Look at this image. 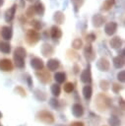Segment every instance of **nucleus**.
Instances as JSON below:
<instances>
[{"mask_svg":"<svg viewBox=\"0 0 125 126\" xmlns=\"http://www.w3.org/2000/svg\"><path fill=\"white\" fill-rule=\"evenodd\" d=\"M26 50L24 47L22 46H19L15 49L14 51V60L16 62V65L17 67L19 68H23L25 66V62H24V59L26 57Z\"/></svg>","mask_w":125,"mask_h":126,"instance_id":"1","label":"nucleus"},{"mask_svg":"<svg viewBox=\"0 0 125 126\" xmlns=\"http://www.w3.org/2000/svg\"><path fill=\"white\" fill-rule=\"evenodd\" d=\"M40 38V34L34 31V30H29L26 34V39L29 44H34L36 43Z\"/></svg>","mask_w":125,"mask_h":126,"instance_id":"2","label":"nucleus"},{"mask_svg":"<svg viewBox=\"0 0 125 126\" xmlns=\"http://www.w3.org/2000/svg\"><path fill=\"white\" fill-rule=\"evenodd\" d=\"M116 30H117V24L115 22H109L104 27V32H105V33L107 35L114 34L115 32H116Z\"/></svg>","mask_w":125,"mask_h":126,"instance_id":"3","label":"nucleus"},{"mask_svg":"<svg viewBox=\"0 0 125 126\" xmlns=\"http://www.w3.org/2000/svg\"><path fill=\"white\" fill-rule=\"evenodd\" d=\"M1 35L5 40H10L12 38L13 35V32H12V28L8 27V26H4L1 29Z\"/></svg>","mask_w":125,"mask_h":126,"instance_id":"4","label":"nucleus"},{"mask_svg":"<svg viewBox=\"0 0 125 126\" xmlns=\"http://www.w3.org/2000/svg\"><path fill=\"white\" fill-rule=\"evenodd\" d=\"M16 8H17V5L14 4V5H12L11 8H9L6 11V13H5V20H6V22H11L14 19V16H15V13H16Z\"/></svg>","mask_w":125,"mask_h":126,"instance_id":"5","label":"nucleus"},{"mask_svg":"<svg viewBox=\"0 0 125 126\" xmlns=\"http://www.w3.org/2000/svg\"><path fill=\"white\" fill-rule=\"evenodd\" d=\"M13 69L12 62L9 59H2L0 60V70L3 71H11Z\"/></svg>","mask_w":125,"mask_h":126,"instance_id":"6","label":"nucleus"},{"mask_svg":"<svg viewBox=\"0 0 125 126\" xmlns=\"http://www.w3.org/2000/svg\"><path fill=\"white\" fill-rule=\"evenodd\" d=\"M31 65L35 70H41L43 68V62H42V60L40 58H37V57H34L33 59H31Z\"/></svg>","mask_w":125,"mask_h":126,"instance_id":"7","label":"nucleus"},{"mask_svg":"<svg viewBox=\"0 0 125 126\" xmlns=\"http://www.w3.org/2000/svg\"><path fill=\"white\" fill-rule=\"evenodd\" d=\"M103 23H104V18L100 14H96L93 17V24H94V27L99 28L103 25Z\"/></svg>","mask_w":125,"mask_h":126,"instance_id":"8","label":"nucleus"},{"mask_svg":"<svg viewBox=\"0 0 125 126\" xmlns=\"http://www.w3.org/2000/svg\"><path fill=\"white\" fill-rule=\"evenodd\" d=\"M50 34H51V37L54 38V39H58L62 36V32L60 30V28H58L57 26H53L50 30Z\"/></svg>","mask_w":125,"mask_h":126,"instance_id":"9","label":"nucleus"},{"mask_svg":"<svg viewBox=\"0 0 125 126\" xmlns=\"http://www.w3.org/2000/svg\"><path fill=\"white\" fill-rule=\"evenodd\" d=\"M53 51H54V49H53V47H52L51 45H49V44H47V43H44V44L42 45L41 52H42V54H43L44 56L51 55V54L53 53Z\"/></svg>","mask_w":125,"mask_h":126,"instance_id":"10","label":"nucleus"},{"mask_svg":"<svg viewBox=\"0 0 125 126\" xmlns=\"http://www.w3.org/2000/svg\"><path fill=\"white\" fill-rule=\"evenodd\" d=\"M97 67L101 70V71H107L108 68H109V63L106 59L104 58H101L99 59V61L97 62Z\"/></svg>","mask_w":125,"mask_h":126,"instance_id":"11","label":"nucleus"},{"mask_svg":"<svg viewBox=\"0 0 125 126\" xmlns=\"http://www.w3.org/2000/svg\"><path fill=\"white\" fill-rule=\"evenodd\" d=\"M81 80L84 83H90L91 82V72H90V68L86 69L83 71V73L81 74Z\"/></svg>","mask_w":125,"mask_h":126,"instance_id":"12","label":"nucleus"},{"mask_svg":"<svg viewBox=\"0 0 125 126\" xmlns=\"http://www.w3.org/2000/svg\"><path fill=\"white\" fill-rule=\"evenodd\" d=\"M110 45L112 48H119L122 45V39L119 36H114L110 40Z\"/></svg>","mask_w":125,"mask_h":126,"instance_id":"13","label":"nucleus"},{"mask_svg":"<svg viewBox=\"0 0 125 126\" xmlns=\"http://www.w3.org/2000/svg\"><path fill=\"white\" fill-rule=\"evenodd\" d=\"M59 67V61L56 59H50L47 62V68L50 71H55Z\"/></svg>","mask_w":125,"mask_h":126,"instance_id":"14","label":"nucleus"},{"mask_svg":"<svg viewBox=\"0 0 125 126\" xmlns=\"http://www.w3.org/2000/svg\"><path fill=\"white\" fill-rule=\"evenodd\" d=\"M0 51L3 53H10L11 51V45L10 43L6 42V41H1L0 42Z\"/></svg>","mask_w":125,"mask_h":126,"instance_id":"15","label":"nucleus"},{"mask_svg":"<svg viewBox=\"0 0 125 126\" xmlns=\"http://www.w3.org/2000/svg\"><path fill=\"white\" fill-rule=\"evenodd\" d=\"M53 19H54V21H55L57 24H63L64 21H65V16L63 15L62 12L58 11V12H56V13L54 14Z\"/></svg>","mask_w":125,"mask_h":126,"instance_id":"16","label":"nucleus"},{"mask_svg":"<svg viewBox=\"0 0 125 126\" xmlns=\"http://www.w3.org/2000/svg\"><path fill=\"white\" fill-rule=\"evenodd\" d=\"M34 11H35V13H37L38 15L42 16V15L44 14V11H45L44 5H43L41 2H37V3L34 5Z\"/></svg>","mask_w":125,"mask_h":126,"instance_id":"17","label":"nucleus"},{"mask_svg":"<svg viewBox=\"0 0 125 126\" xmlns=\"http://www.w3.org/2000/svg\"><path fill=\"white\" fill-rule=\"evenodd\" d=\"M72 111H73V114H74L75 116H80V115H82L83 112H84L83 107H82L80 104H77V103L73 105V109H72Z\"/></svg>","mask_w":125,"mask_h":126,"instance_id":"18","label":"nucleus"},{"mask_svg":"<svg viewBox=\"0 0 125 126\" xmlns=\"http://www.w3.org/2000/svg\"><path fill=\"white\" fill-rule=\"evenodd\" d=\"M114 2H115V0H104V2L102 3V6H101V10L108 11L114 5Z\"/></svg>","mask_w":125,"mask_h":126,"instance_id":"19","label":"nucleus"},{"mask_svg":"<svg viewBox=\"0 0 125 126\" xmlns=\"http://www.w3.org/2000/svg\"><path fill=\"white\" fill-rule=\"evenodd\" d=\"M54 79H55V81L57 83H63L65 81V79H66V75L63 72H57L54 75Z\"/></svg>","mask_w":125,"mask_h":126,"instance_id":"20","label":"nucleus"},{"mask_svg":"<svg viewBox=\"0 0 125 126\" xmlns=\"http://www.w3.org/2000/svg\"><path fill=\"white\" fill-rule=\"evenodd\" d=\"M92 93H93V91H92V87L91 86H86V87H84V89H83V94H84V96H85V98H90L91 97V95H92Z\"/></svg>","mask_w":125,"mask_h":126,"instance_id":"21","label":"nucleus"},{"mask_svg":"<svg viewBox=\"0 0 125 126\" xmlns=\"http://www.w3.org/2000/svg\"><path fill=\"white\" fill-rule=\"evenodd\" d=\"M113 64H114V66H115L116 68H120V67L123 66L124 61H123V59H122L120 56H117V57H115V58L113 59Z\"/></svg>","mask_w":125,"mask_h":126,"instance_id":"22","label":"nucleus"},{"mask_svg":"<svg viewBox=\"0 0 125 126\" xmlns=\"http://www.w3.org/2000/svg\"><path fill=\"white\" fill-rule=\"evenodd\" d=\"M72 46H73L75 49H79V48H81V47L83 46V42H82V40H81L80 38H76V39L73 40Z\"/></svg>","mask_w":125,"mask_h":126,"instance_id":"23","label":"nucleus"},{"mask_svg":"<svg viewBox=\"0 0 125 126\" xmlns=\"http://www.w3.org/2000/svg\"><path fill=\"white\" fill-rule=\"evenodd\" d=\"M85 55H86V57L88 58L90 55H93V57H94V51H93V47H92V45L91 44H88L86 47H85Z\"/></svg>","mask_w":125,"mask_h":126,"instance_id":"24","label":"nucleus"},{"mask_svg":"<svg viewBox=\"0 0 125 126\" xmlns=\"http://www.w3.org/2000/svg\"><path fill=\"white\" fill-rule=\"evenodd\" d=\"M51 92H52V94H54V95H59L60 94V87L58 86V85H52V87H51Z\"/></svg>","mask_w":125,"mask_h":126,"instance_id":"25","label":"nucleus"},{"mask_svg":"<svg viewBox=\"0 0 125 126\" xmlns=\"http://www.w3.org/2000/svg\"><path fill=\"white\" fill-rule=\"evenodd\" d=\"M34 13H35V11H34V6H30V7L27 9V12H26V14H27L28 17H32V16L34 15Z\"/></svg>","mask_w":125,"mask_h":126,"instance_id":"26","label":"nucleus"},{"mask_svg":"<svg viewBox=\"0 0 125 126\" xmlns=\"http://www.w3.org/2000/svg\"><path fill=\"white\" fill-rule=\"evenodd\" d=\"M73 90H74V85L72 83H67L64 86V91L67 92V93H71Z\"/></svg>","mask_w":125,"mask_h":126,"instance_id":"27","label":"nucleus"},{"mask_svg":"<svg viewBox=\"0 0 125 126\" xmlns=\"http://www.w3.org/2000/svg\"><path fill=\"white\" fill-rule=\"evenodd\" d=\"M31 26H32L35 30H40V29H41V24H40L38 21H36V20L31 21Z\"/></svg>","mask_w":125,"mask_h":126,"instance_id":"28","label":"nucleus"},{"mask_svg":"<svg viewBox=\"0 0 125 126\" xmlns=\"http://www.w3.org/2000/svg\"><path fill=\"white\" fill-rule=\"evenodd\" d=\"M94 39H95V35H94V33H90V34L87 35V40H89V41H94Z\"/></svg>","mask_w":125,"mask_h":126,"instance_id":"29","label":"nucleus"},{"mask_svg":"<svg viewBox=\"0 0 125 126\" xmlns=\"http://www.w3.org/2000/svg\"><path fill=\"white\" fill-rule=\"evenodd\" d=\"M117 77H118V80H120L121 82H124V71H121L120 73H118Z\"/></svg>","mask_w":125,"mask_h":126,"instance_id":"30","label":"nucleus"},{"mask_svg":"<svg viewBox=\"0 0 125 126\" xmlns=\"http://www.w3.org/2000/svg\"><path fill=\"white\" fill-rule=\"evenodd\" d=\"M71 126H83V123H80V122H75V123L71 124Z\"/></svg>","mask_w":125,"mask_h":126,"instance_id":"31","label":"nucleus"},{"mask_svg":"<svg viewBox=\"0 0 125 126\" xmlns=\"http://www.w3.org/2000/svg\"><path fill=\"white\" fill-rule=\"evenodd\" d=\"M20 6L21 7H24L25 6V1L24 0H20Z\"/></svg>","mask_w":125,"mask_h":126,"instance_id":"32","label":"nucleus"},{"mask_svg":"<svg viewBox=\"0 0 125 126\" xmlns=\"http://www.w3.org/2000/svg\"><path fill=\"white\" fill-rule=\"evenodd\" d=\"M3 4H4V0H0V7H1Z\"/></svg>","mask_w":125,"mask_h":126,"instance_id":"33","label":"nucleus"},{"mask_svg":"<svg viewBox=\"0 0 125 126\" xmlns=\"http://www.w3.org/2000/svg\"><path fill=\"white\" fill-rule=\"evenodd\" d=\"M28 1H30V2H34V1H37V0H28Z\"/></svg>","mask_w":125,"mask_h":126,"instance_id":"34","label":"nucleus"},{"mask_svg":"<svg viewBox=\"0 0 125 126\" xmlns=\"http://www.w3.org/2000/svg\"><path fill=\"white\" fill-rule=\"evenodd\" d=\"M0 117H1V113H0Z\"/></svg>","mask_w":125,"mask_h":126,"instance_id":"35","label":"nucleus"}]
</instances>
